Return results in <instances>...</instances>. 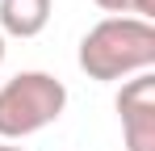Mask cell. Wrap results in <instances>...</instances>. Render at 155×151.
<instances>
[{"label":"cell","instance_id":"cell-6","mask_svg":"<svg viewBox=\"0 0 155 151\" xmlns=\"http://www.w3.org/2000/svg\"><path fill=\"white\" fill-rule=\"evenodd\" d=\"M0 151H25V147H17V143H0Z\"/></svg>","mask_w":155,"mask_h":151},{"label":"cell","instance_id":"cell-7","mask_svg":"<svg viewBox=\"0 0 155 151\" xmlns=\"http://www.w3.org/2000/svg\"><path fill=\"white\" fill-rule=\"evenodd\" d=\"M4 50H8V46H4V34H0V63H4Z\"/></svg>","mask_w":155,"mask_h":151},{"label":"cell","instance_id":"cell-3","mask_svg":"<svg viewBox=\"0 0 155 151\" xmlns=\"http://www.w3.org/2000/svg\"><path fill=\"white\" fill-rule=\"evenodd\" d=\"M117 118L126 151H155V76L138 72L117 92Z\"/></svg>","mask_w":155,"mask_h":151},{"label":"cell","instance_id":"cell-5","mask_svg":"<svg viewBox=\"0 0 155 151\" xmlns=\"http://www.w3.org/2000/svg\"><path fill=\"white\" fill-rule=\"evenodd\" d=\"M92 4L105 8L109 17H138V21L155 17V0H92Z\"/></svg>","mask_w":155,"mask_h":151},{"label":"cell","instance_id":"cell-4","mask_svg":"<svg viewBox=\"0 0 155 151\" xmlns=\"http://www.w3.org/2000/svg\"><path fill=\"white\" fill-rule=\"evenodd\" d=\"M51 25V0H0L4 38H38Z\"/></svg>","mask_w":155,"mask_h":151},{"label":"cell","instance_id":"cell-2","mask_svg":"<svg viewBox=\"0 0 155 151\" xmlns=\"http://www.w3.org/2000/svg\"><path fill=\"white\" fill-rule=\"evenodd\" d=\"M67 109V84L51 72H17L0 84V143H17L51 122L63 118Z\"/></svg>","mask_w":155,"mask_h":151},{"label":"cell","instance_id":"cell-1","mask_svg":"<svg viewBox=\"0 0 155 151\" xmlns=\"http://www.w3.org/2000/svg\"><path fill=\"white\" fill-rule=\"evenodd\" d=\"M80 72L88 80H130L155 67V25L138 17H105L80 38Z\"/></svg>","mask_w":155,"mask_h":151}]
</instances>
